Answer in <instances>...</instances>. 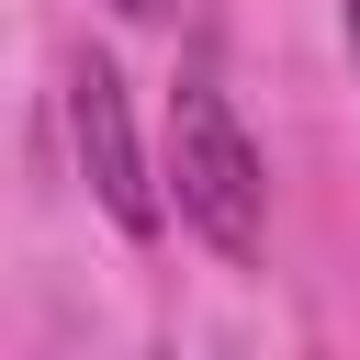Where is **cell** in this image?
<instances>
[{"instance_id": "1", "label": "cell", "mask_w": 360, "mask_h": 360, "mask_svg": "<svg viewBox=\"0 0 360 360\" xmlns=\"http://www.w3.org/2000/svg\"><path fill=\"white\" fill-rule=\"evenodd\" d=\"M169 202L214 259H259V236H270V169L214 79L169 90Z\"/></svg>"}, {"instance_id": "3", "label": "cell", "mask_w": 360, "mask_h": 360, "mask_svg": "<svg viewBox=\"0 0 360 360\" xmlns=\"http://www.w3.org/2000/svg\"><path fill=\"white\" fill-rule=\"evenodd\" d=\"M112 11H124V22H169L180 0H112Z\"/></svg>"}, {"instance_id": "4", "label": "cell", "mask_w": 360, "mask_h": 360, "mask_svg": "<svg viewBox=\"0 0 360 360\" xmlns=\"http://www.w3.org/2000/svg\"><path fill=\"white\" fill-rule=\"evenodd\" d=\"M338 11H349V68H360V0H338Z\"/></svg>"}, {"instance_id": "2", "label": "cell", "mask_w": 360, "mask_h": 360, "mask_svg": "<svg viewBox=\"0 0 360 360\" xmlns=\"http://www.w3.org/2000/svg\"><path fill=\"white\" fill-rule=\"evenodd\" d=\"M68 135H79V180L101 191V214H112L124 236H158V225H169V191L146 180V146H135L124 68H112V56H79V68H68Z\"/></svg>"}]
</instances>
